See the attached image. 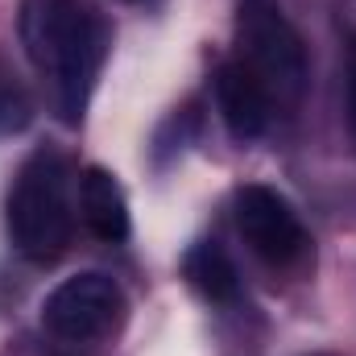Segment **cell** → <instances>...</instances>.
<instances>
[{"mask_svg":"<svg viewBox=\"0 0 356 356\" xmlns=\"http://www.w3.org/2000/svg\"><path fill=\"white\" fill-rule=\"evenodd\" d=\"M21 42L42 83L50 88L54 112L67 124H79L108 50L104 17L88 0H25Z\"/></svg>","mask_w":356,"mask_h":356,"instance_id":"6da1fadb","label":"cell"},{"mask_svg":"<svg viewBox=\"0 0 356 356\" xmlns=\"http://www.w3.org/2000/svg\"><path fill=\"white\" fill-rule=\"evenodd\" d=\"M4 224H8L13 249L25 261L50 266L67 253L71 232H75L67 154L42 145L21 162V170L8 186V199H4Z\"/></svg>","mask_w":356,"mask_h":356,"instance_id":"7a4b0ae2","label":"cell"},{"mask_svg":"<svg viewBox=\"0 0 356 356\" xmlns=\"http://www.w3.org/2000/svg\"><path fill=\"white\" fill-rule=\"evenodd\" d=\"M236 63L261 79L277 108L298 104L307 88V46L298 29L286 21V13L273 0H245L241 8V54Z\"/></svg>","mask_w":356,"mask_h":356,"instance_id":"3957f363","label":"cell"},{"mask_svg":"<svg viewBox=\"0 0 356 356\" xmlns=\"http://www.w3.org/2000/svg\"><path fill=\"white\" fill-rule=\"evenodd\" d=\"M124 315H129V298L120 282L95 269L63 277L42 298V327L63 344H99L120 332Z\"/></svg>","mask_w":356,"mask_h":356,"instance_id":"277c9868","label":"cell"},{"mask_svg":"<svg viewBox=\"0 0 356 356\" xmlns=\"http://www.w3.org/2000/svg\"><path fill=\"white\" fill-rule=\"evenodd\" d=\"M236 228L245 236V245L273 269L298 266L311 249V236L294 211V203L286 195H277L266 182H249L236 191Z\"/></svg>","mask_w":356,"mask_h":356,"instance_id":"5b68a950","label":"cell"},{"mask_svg":"<svg viewBox=\"0 0 356 356\" xmlns=\"http://www.w3.org/2000/svg\"><path fill=\"white\" fill-rule=\"evenodd\" d=\"M211 91H216V108H220V120L224 129L236 137V141H257L269 129L277 104L273 95L261 88V79L253 71H245L236 58H228L216 79H211Z\"/></svg>","mask_w":356,"mask_h":356,"instance_id":"8992f818","label":"cell"},{"mask_svg":"<svg viewBox=\"0 0 356 356\" xmlns=\"http://www.w3.org/2000/svg\"><path fill=\"white\" fill-rule=\"evenodd\" d=\"M79 216L88 224V232L104 245H120L129 236V199L116 175H108L104 166H88L79 178Z\"/></svg>","mask_w":356,"mask_h":356,"instance_id":"52a82bcc","label":"cell"},{"mask_svg":"<svg viewBox=\"0 0 356 356\" xmlns=\"http://www.w3.org/2000/svg\"><path fill=\"white\" fill-rule=\"evenodd\" d=\"M182 273H186V282L195 286V294H203L207 302L228 307V302L241 298V273H236V261H232V257L224 253V245H216V241H199V245L186 253Z\"/></svg>","mask_w":356,"mask_h":356,"instance_id":"ba28073f","label":"cell"},{"mask_svg":"<svg viewBox=\"0 0 356 356\" xmlns=\"http://www.w3.org/2000/svg\"><path fill=\"white\" fill-rule=\"evenodd\" d=\"M33 120V99L21 88V79L0 63V137H17L25 133Z\"/></svg>","mask_w":356,"mask_h":356,"instance_id":"9c48e42d","label":"cell"},{"mask_svg":"<svg viewBox=\"0 0 356 356\" xmlns=\"http://www.w3.org/2000/svg\"><path fill=\"white\" fill-rule=\"evenodd\" d=\"M348 124L356 133V54H353V67H348Z\"/></svg>","mask_w":356,"mask_h":356,"instance_id":"30bf717a","label":"cell"}]
</instances>
